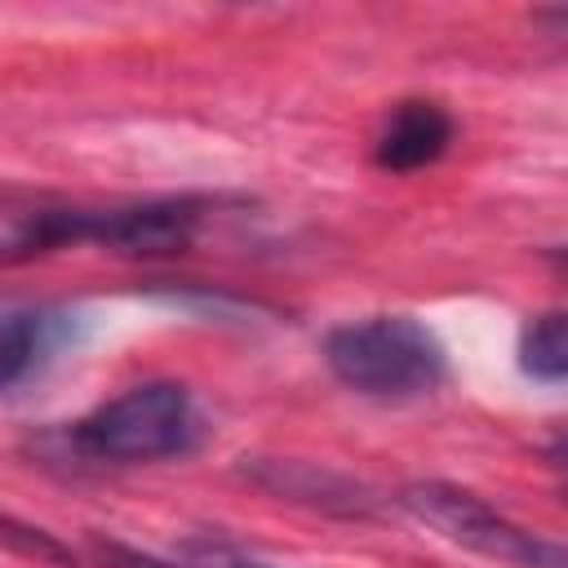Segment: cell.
I'll list each match as a JSON object with an SVG mask.
<instances>
[{"label": "cell", "instance_id": "3", "mask_svg": "<svg viewBox=\"0 0 568 568\" xmlns=\"http://www.w3.org/2000/svg\"><path fill=\"white\" fill-rule=\"evenodd\" d=\"M399 506L426 524L435 537L484 555L493 564L506 568H564V546L515 524L510 515H501L493 501H484L479 493L448 484V479H417L399 493Z\"/></svg>", "mask_w": 568, "mask_h": 568}, {"label": "cell", "instance_id": "8", "mask_svg": "<svg viewBox=\"0 0 568 568\" xmlns=\"http://www.w3.org/2000/svg\"><path fill=\"white\" fill-rule=\"evenodd\" d=\"M519 368L524 377L541 386H559L568 373V337H564V311H541L519 328Z\"/></svg>", "mask_w": 568, "mask_h": 568}, {"label": "cell", "instance_id": "1", "mask_svg": "<svg viewBox=\"0 0 568 568\" xmlns=\"http://www.w3.org/2000/svg\"><path fill=\"white\" fill-rule=\"evenodd\" d=\"M324 364L346 390L382 404L422 399L448 377V351L417 315H359L328 328Z\"/></svg>", "mask_w": 568, "mask_h": 568}, {"label": "cell", "instance_id": "9", "mask_svg": "<svg viewBox=\"0 0 568 568\" xmlns=\"http://www.w3.org/2000/svg\"><path fill=\"white\" fill-rule=\"evenodd\" d=\"M182 559H186V568H275V564H266L257 555H244V550H235L226 541H213V537H191L182 546Z\"/></svg>", "mask_w": 568, "mask_h": 568}, {"label": "cell", "instance_id": "5", "mask_svg": "<svg viewBox=\"0 0 568 568\" xmlns=\"http://www.w3.org/2000/svg\"><path fill=\"white\" fill-rule=\"evenodd\" d=\"M448 142H453V115L439 102L408 98L386 111L377 142H373V160L390 173H413V169L435 164L448 151Z\"/></svg>", "mask_w": 568, "mask_h": 568}, {"label": "cell", "instance_id": "7", "mask_svg": "<svg viewBox=\"0 0 568 568\" xmlns=\"http://www.w3.org/2000/svg\"><path fill=\"white\" fill-rule=\"evenodd\" d=\"M53 315L44 306L0 302V390H13L49 351Z\"/></svg>", "mask_w": 568, "mask_h": 568}, {"label": "cell", "instance_id": "6", "mask_svg": "<svg viewBox=\"0 0 568 568\" xmlns=\"http://www.w3.org/2000/svg\"><path fill=\"white\" fill-rule=\"evenodd\" d=\"M244 475H253V484H262L266 493L311 501V506H324V510L359 515L368 506V497L355 479H346L337 470H324L315 462H266V457H257L253 466H244Z\"/></svg>", "mask_w": 568, "mask_h": 568}, {"label": "cell", "instance_id": "4", "mask_svg": "<svg viewBox=\"0 0 568 568\" xmlns=\"http://www.w3.org/2000/svg\"><path fill=\"white\" fill-rule=\"evenodd\" d=\"M204 209L195 200H142L111 209H80V244L124 257H169L191 248Z\"/></svg>", "mask_w": 568, "mask_h": 568}, {"label": "cell", "instance_id": "2", "mask_svg": "<svg viewBox=\"0 0 568 568\" xmlns=\"http://www.w3.org/2000/svg\"><path fill=\"white\" fill-rule=\"evenodd\" d=\"M71 448L98 466H146L186 457L204 439V413L182 382H138L67 430Z\"/></svg>", "mask_w": 568, "mask_h": 568}]
</instances>
